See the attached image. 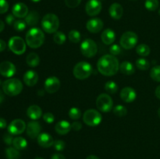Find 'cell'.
<instances>
[{
    "mask_svg": "<svg viewBox=\"0 0 160 159\" xmlns=\"http://www.w3.org/2000/svg\"><path fill=\"white\" fill-rule=\"evenodd\" d=\"M97 68L103 76H112L117 74L120 70V63L118 59L112 55H105L98 59Z\"/></svg>",
    "mask_w": 160,
    "mask_h": 159,
    "instance_id": "1",
    "label": "cell"
},
{
    "mask_svg": "<svg viewBox=\"0 0 160 159\" xmlns=\"http://www.w3.org/2000/svg\"><path fill=\"white\" fill-rule=\"evenodd\" d=\"M45 41V34L43 31L38 27H33L27 32L25 41L31 48H40Z\"/></svg>",
    "mask_w": 160,
    "mask_h": 159,
    "instance_id": "2",
    "label": "cell"
},
{
    "mask_svg": "<svg viewBox=\"0 0 160 159\" xmlns=\"http://www.w3.org/2000/svg\"><path fill=\"white\" fill-rule=\"evenodd\" d=\"M3 92L8 96H17L21 93L23 90V84L18 79L6 80L2 84Z\"/></svg>",
    "mask_w": 160,
    "mask_h": 159,
    "instance_id": "3",
    "label": "cell"
},
{
    "mask_svg": "<svg viewBox=\"0 0 160 159\" xmlns=\"http://www.w3.org/2000/svg\"><path fill=\"white\" fill-rule=\"evenodd\" d=\"M59 26V20L56 14L48 13L42 20V27L48 34H53L57 31Z\"/></svg>",
    "mask_w": 160,
    "mask_h": 159,
    "instance_id": "4",
    "label": "cell"
},
{
    "mask_svg": "<svg viewBox=\"0 0 160 159\" xmlns=\"http://www.w3.org/2000/svg\"><path fill=\"white\" fill-rule=\"evenodd\" d=\"M73 76L78 80H85L92 73V66L87 62H80L75 65L73 70Z\"/></svg>",
    "mask_w": 160,
    "mask_h": 159,
    "instance_id": "5",
    "label": "cell"
},
{
    "mask_svg": "<svg viewBox=\"0 0 160 159\" xmlns=\"http://www.w3.org/2000/svg\"><path fill=\"white\" fill-rule=\"evenodd\" d=\"M138 41L137 34L133 31H127L124 34H122L120 37V45L124 49H131L136 46Z\"/></svg>",
    "mask_w": 160,
    "mask_h": 159,
    "instance_id": "6",
    "label": "cell"
},
{
    "mask_svg": "<svg viewBox=\"0 0 160 159\" xmlns=\"http://www.w3.org/2000/svg\"><path fill=\"white\" fill-rule=\"evenodd\" d=\"M83 120L88 126H96L102 122V115L95 109H88L83 115Z\"/></svg>",
    "mask_w": 160,
    "mask_h": 159,
    "instance_id": "7",
    "label": "cell"
},
{
    "mask_svg": "<svg viewBox=\"0 0 160 159\" xmlns=\"http://www.w3.org/2000/svg\"><path fill=\"white\" fill-rule=\"evenodd\" d=\"M9 48L14 54L20 55L26 51V41L22 37L14 36L9 39Z\"/></svg>",
    "mask_w": 160,
    "mask_h": 159,
    "instance_id": "8",
    "label": "cell"
},
{
    "mask_svg": "<svg viewBox=\"0 0 160 159\" xmlns=\"http://www.w3.org/2000/svg\"><path fill=\"white\" fill-rule=\"evenodd\" d=\"M81 52L84 56L87 58L94 57L97 54L98 51V46L95 43V41L92 39H85L82 43L81 44Z\"/></svg>",
    "mask_w": 160,
    "mask_h": 159,
    "instance_id": "9",
    "label": "cell"
},
{
    "mask_svg": "<svg viewBox=\"0 0 160 159\" xmlns=\"http://www.w3.org/2000/svg\"><path fill=\"white\" fill-rule=\"evenodd\" d=\"M113 101L111 97L107 94H101L97 98L96 106L99 111L102 112H109L112 110Z\"/></svg>",
    "mask_w": 160,
    "mask_h": 159,
    "instance_id": "10",
    "label": "cell"
},
{
    "mask_svg": "<svg viewBox=\"0 0 160 159\" xmlns=\"http://www.w3.org/2000/svg\"><path fill=\"white\" fill-rule=\"evenodd\" d=\"M26 123L24 121L20 118L14 119L10 123V124L8 126V132L12 135H20L23 133L26 129Z\"/></svg>",
    "mask_w": 160,
    "mask_h": 159,
    "instance_id": "11",
    "label": "cell"
},
{
    "mask_svg": "<svg viewBox=\"0 0 160 159\" xmlns=\"http://www.w3.org/2000/svg\"><path fill=\"white\" fill-rule=\"evenodd\" d=\"M102 3L99 0H88L86 3V13L90 17H95L100 13L102 10Z\"/></svg>",
    "mask_w": 160,
    "mask_h": 159,
    "instance_id": "12",
    "label": "cell"
},
{
    "mask_svg": "<svg viewBox=\"0 0 160 159\" xmlns=\"http://www.w3.org/2000/svg\"><path fill=\"white\" fill-rule=\"evenodd\" d=\"M60 80L56 76H50L45 81V90L49 94H54L60 88Z\"/></svg>",
    "mask_w": 160,
    "mask_h": 159,
    "instance_id": "13",
    "label": "cell"
},
{
    "mask_svg": "<svg viewBox=\"0 0 160 159\" xmlns=\"http://www.w3.org/2000/svg\"><path fill=\"white\" fill-rule=\"evenodd\" d=\"M17 72L15 65L9 61H4L0 63V74L5 77H11Z\"/></svg>",
    "mask_w": 160,
    "mask_h": 159,
    "instance_id": "14",
    "label": "cell"
},
{
    "mask_svg": "<svg viewBox=\"0 0 160 159\" xmlns=\"http://www.w3.org/2000/svg\"><path fill=\"white\" fill-rule=\"evenodd\" d=\"M104 23L101 19L98 18H92L89 20L86 23V27L87 30L91 33L93 34H97L100 32L102 30Z\"/></svg>",
    "mask_w": 160,
    "mask_h": 159,
    "instance_id": "15",
    "label": "cell"
},
{
    "mask_svg": "<svg viewBox=\"0 0 160 159\" xmlns=\"http://www.w3.org/2000/svg\"><path fill=\"white\" fill-rule=\"evenodd\" d=\"M41 129H42V126L38 122H30V123H28L26 128L27 134L30 138L35 139L41 133Z\"/></svg>",
    "mask_w": 160,
    "mask_h": 159,
    "instance_id": "16",
    "label": "cell"
},
{
    "mask_svg": "<svg viewBox=\"0 0 160 159\" xmlns=\"http://www.w3.org/2000/svg\"><path fill=\"white\" fill-rule=\"evenodd\" d=\"M137 93L132 87H126L120 91V98L123 101L127 103H131L136 99Z\"/></svg>",
    "mask_w": 160,
    "mask_h": 159,
    "instance_id": "17",
    "label": "cell"
},
{
    "mask_svg": "<svg viewBox=\"0 0 160 159\" xmlns=\"http://www.w3.org/2000/svg\"><path fill=\"white\" fill-rule=\"evenodd\" d=\"M37 140L38 143L42 147L44 148H48L53 146L55 142L52 137L50 134L47 133V132H41L38 135V137H37Z\"/></svg>",
    "mask_w": 160,
    "mask_h": 159,
    "instance_id": "18",
    "label": "cell"
},
{
    "mask_svg": "<svg viewBox=\"0 0 160 159\" xmlns=\"http://www.w3.org/2000/svg\"><path fill=\"white\" fill-rule=\"evenodd\" d=\"M12 12L15 17L24 18L28 14V7L23 2L16 3L12 9Z\"/></svg>",
    "mask_w": 160,
    "mask_h": 159,
    "instance_id": "19",
    "label": "cell"
},
{
    "mask_svg": "<svg viewBox=\"0 0 160 159\" xmlns=\"http://www.w3.org/2000/svg\"><path fill=\"white\" fill-rule=\"evenodd\" d=\"M23 82L28 87H34L38 81V75L34 70H28L23 75Z\"/></svg>",
    "mask_w": 160,
    "mask_h": 159,
    "instance_id": "20",
    "label": "cell"
},
{
    "mask_svg": "<svg viewBox=\"0 0 160 159\" xmlns=\"http://www.w3.org/2000/svg\"><path fill=\"white\" fill-rule=\"evenodd\" d=\"M109 12L110 17L114 20H120L123 14V6L120 3H112L109 9Z\"/></svg>",
    "mask_w": 160,
    "mask_h": 159,
    "instance_id": "21",
    "label": "cell"
},
{
    "mask_svg": "<svg viewBox=\"0 0 160 159\" xmlns=\"http://www.w3.org/2000/svg\"><path fill=\"white\" fill-rule=\"evenodd\" d=\"M71 125L66 120L58 122L55 126V130L59 135H66L71 130Z\"/></svg>",
    "mask_w": 160,
    "mask_h": 159,
    "instance_id": "22",
    "label": "cell"
},
{
    "mask_svg": "<svg viewBox=\"0 0 160 159\" xmlns=\"http://www.w3.org/2000/svg\"><path fill=\"white\" fill-rule=\"evenodd\" d=\"M27 115L31 119L37 120L42 117V110L38 105L37 104H33L31 105L27 110Z\"/></svg>",
    "mask_w": 160,
    "mask_h": 159,
    "instance_id": "23",
    "label": "cell"
},
{
    "mask_svg": "<svg viewBox=\"0 0 160 159\" xmlns=\"http://www.w3.org/2000/svg\"><path fill=\"white\" fill-rule=\"evenodd\" d=\"M101 39L103 43L106 44V45H112L115 41L116 39L115 32L112 29H109V28L106 29L102 33Z\"/></svg>",
    "mask_w": 160,
    "mask_h": 159,
    "instance_id": "24",
    "label": "cell"
},
{
    "mask_svg": "<svg viewBox=\"0 0 160 159\" xmlns=\"http://www.w3.org/2000/svg\"><path fill=\"white\" fill-rule=\"evenodd\" d=\"M40 19V15L37 11H31L25 17V22L28 26H34L37 24Z\"/></svg>",
    "mask_w": 160,
    "mask_h": 159,
    "instance_id": "25",
    "label": "cell"
},
{
    "mask_svg": "<svg viewBox=\"0 0 160 159\" xmlns=\"http://www.w3.org/2000/svg\"><path fill=\"white\" fill-rule=\"evenodd\" d=\"M120 70L125 75H132L135 72V68L131 62L124 61L120 65Z\"/></svg>",
    "mask_w": 160,
    "mask_h": 159,
    "instance_id": "26",
    "label": "cell"
},
{
    "mask_svg": "<svg viewBox=\"0 0 160 159\" xmlns=\"http://www.w3.org/2000/svg\"><path fill=\"white\" fill-rule=\"evenodd\" d=\"M26 62L29 66L36 67L40 63V58L36 53L31 52L27 56Z\"/></svg>",
    "mask_w": 160,
    "mask_h": 159,
    "instance_id": "27",
    "label": "cell"
},
{
    "mask_svg": "<svg viewBox=\"0 0 160 159\" xmlns=\"http://www.w3.org/2000/svg\"><path fill=\"white\" fill-rule=\"evenodd\" d=\"M12 146L17 149L18 151H21V150L25 149L28 146V142H27L26 139H24L22 137H17L13 139L12 141Z\"/></svg>",
    "mask_w": 160,
    "mask_h": 159,
    "instance_id": "28",
    "label": "cell"
},
{
    "mask_svg": "<svg viewBox=\"0 0 160 159\" xmlns=\"http://www.w3.org/2000/svg\"><path fill=\"white\" fill-rule=\"evenodd\" d=\"M6 156L7 159H19L20 154L17 149L13 147H9L6 149Z\"/></svg>",
    "mask_w": 160,
    "mask_h": 159,
    "instance_id": "29",
    "label": "cell"
},
{
    "mask_svg": "<svg viewBox=\"0 0 160 159\" xmlns=\"http://www.w3.org/2000/svg\"><path fill=\"white\" fill-rule=\"evenodd\" d=\"M150 48L145 44H141V45H138L137 48H136V52L141 56H148L150 54Z\"/></svg>",
    "mask_w": 160,
    "mask_h": 159,
    "instance_id": "30",
    "label": "cell"
},
{
    "mask_svg": "<svg viewBox=\"0 0 160 159\" xmlns=\"http://www.w3.org/2000/svg\"><path fill=\"white\" fill-rule=\"evenodd\" d=\"M136 66L141 70H148L150 67V62L144 58H140L136 61Z\"/></svg>",
    "mask_w": 160,
    "mask_h": 159,
    "instance_id": "31",
    "label": "cell"
},
{
    "mask_svg": "<svg viewBox=\"0 0 160 159\" xmlns=\"http://www.w3.org/2000/svg\"><path fill=\"white\" fill-rule=\"evenodd\" d=\"M68 38L73 43H78V42H80V41L81 39V33L78 31H77V30H71L69 32Z\"/></svg>",
    "mask_w": 160,
    "mask_h": 159,
    "instance_id": "32",
    "label": "cell"
},
{
    "mask_svg": "<svg viewBox=\"0 0 160 159\" xmlns=\"http://www.w3.org/2000/svg\"><path fill=\"white\" fill-rule=\"evenodd\" d=\"M105 90L109 94H116L118 90V85L114 81L109 80L105 84Z\"/></svg>",
    "mask_w": 160,
    "mask_h": 159,
    "instance_id": "33",
    "label": "cell"
},
{
    "mask_svg": "<svg viewBox=\"0 0 160 159\" xmlns=\"http://www.w3.org/2000/svg\"><path fill=\"white\" fill-rule=\"evenodd\" d=\"M53 41L58 45H62L67 41V37L64 33L61 32V31H56L53 36Z\"/></svg>",
    "mask_w": 160,
    "mask_h": 159,
    "instance_id": "34",
    "label": "cell"
},
{
    "mask_svg": "<svg viewBox=\"0 0 160 159\" xmlns=\"http://www.w3.org/2000/svg\"><path fill=\"white\" fill-rule=\"evenodd\" d=\"M150 76L153 80L160 82V65H156L152 68L150 71Z\"/></svg>",
    "mask_w": 160,
    "mask_h": 159,
    "instance_id": "35",
    "label": "cell"
},
{
    "mask_svg": "<svg viewBox=\"0 0 160 159\" xmlns=\"http://www.w3.org/2000/svg\"><path fill=\"white\" fill-rule=\"evenodd\" d=\"M113 113L117 116L123 117L127 115L128 110H127L126 107H124L123 105H121V104H119V105H117L113 108Z\"/></svg>",
    "mask_w": 160,
    "mask_h": 159,
    "instance_id": "36",
    "label": "cell"
},
{
    "mask_svg": "<svg viewBox=\"0 0 160 159\" xmlns=\"http://www.w3.org/2000/svg\"><path fill=\"white\" fill-rule=\"evenodd\" d=\"M159 1L158 0H146L145 2V6L148 10L155 11L159 7Z\"/></svg>",
    "mask_w": 160,
    "mask_h": 159,
    "instance_id": "37",
    "label": "cell"
},
{
    "mask_svg": "<svg viewBox=\"0 0 160 159\" xmlns=\"http://www.w3.org/2000/svg\"><path fill=\"white\" fill-rule=\"evenodd\" d=\"M69 117H70L71 119L73 120H77L79 119L81 116V109H79L78 108H71L69 111Z\"/></svg>",
    "mask_w": 160,
    "mask_h": 159,
    "instance_id": "38",
    "label": "cell"
},
{
    "mask_svg": "<svg viewBox=\"0 0 160 159\" xmlns=\"http://www.w3.org/2000/svg\"><path fill=\"white\" fill-rule=\"evenodd\" d=\"M27 26V23L25 22V20H16L15 23H13V27L14 29L17 31H23V30H25Z\"/></svg>",
    "mask_w": 160,
    "mask_h": 159,
    "instance_id": "39",
    "label": "cell"
},
{
    "mask_svg": "<svg viewBox=\"0 0 160 159\" xmlns=\"http://www.w3.org/2000/svg\"><path fill=\"white\" fill-rule=\"evenodd\" d=\"M53 147H54V149L57 151H63L64 148H65L66 144L64 143L63 140H56L54 142V144H53Z\"/></svg>",
    "mask_w": 160,
    "mask_h": 159,
    "instance_id": "40",
    "label": "cell"
},
{
    "mask_svg": "<svg viewBox=\"0 0 160 159\" xmlns=\"http://www.w3.org/2000/svg\"><path fill=\"white\" fill-rule=\"evenodd\" d=\"M43 119L45 123L51 124L55 121V116L51 112H46L43 115Z\"/></svg>",
    "mask_w": 160,
    "mask_h": 159,
    "instance_id": "41",
    "label": "cell"
},
{
    "mask_svg": "<svg viewBox=\"0 0 160 159\" xmlns=\"http://www.w3.org/2000/svg\"><path fill=\"white\" fill-rule=\"evenodd\" d=\"M9 9V3L6 0H0V14L6 13Z\"/></svg>",
    "mask_w": 160,
    "mask_h": 159,
    "instance_id": "42",
    "label": "cell"
},
{
    "mask_svg": "<svg viewBox=\"0 0 160 159\" xmlns=\"http://www.w3.org/2000/svg\"><path fill=\"white\" fill-rule=\"evenodd\" d=\"M81 2V0H65V3L67 7L69 8H76L78 7Z\"/></svg>",
    "mask_w": 160,
    "mask_h": 159,
    "instance_id": "43",
    "label": "cell"
},
{
    "mask_svg": "<svg viewBox=\"0 0 160 159\" xmlns=\"http://www.w3.org/2000/svg\"><path fill=\"white\" fill-rule=\"evenodd\" d=\"M109 52L112 55H117L120 54L121 52V48H120V45H112V46L109 48Z\"/></svg>",
    "mask_w": 160,
    "mask_h": 159,
    "instance_id": "44",
    "label": "cell"
},
{
    "mask_svg": "<svg viewBox=\"0 0 160 159\" xmlns=\"http://www.w3.org/2000/svg\"><path fill=\"white\" fill-rule=\"evenodd\" d=\"M13 137L11 133H9V132H6L3 136V141L5 142V143L7 145H11L12 144V141H13Z\"/></svg>",
    "mask_w": 160,
    "mask_h": 159,
    "instance_id": "45",
    "label": "cell"
},
{
    "mask_svg": "<svg viewBox=\"0 0 160 159\" xmlns=\"http://www.w3.org/2000/svg\"><path fill=\"white\" fill-rule=\"evenodd\" d=\"M15 16L13 14H9L6 17V22L8 25H12L15 23Z\"/></svg>",
    "mask_w": 160,
    "mask_h": 159,
    "instance_id": "46",
    "label": "cell"
},
{
    "mask_svg": "<svg viewBox=\"0 0 160 159\" xmlns=\"http://www.w3.org/2000/svg\"><path fill=\"white\" fill-rule=\"evenodd\" d=\"M81 128H82V125L79 122H74V123H72L71 125V129H73L74 131H79L81 130Z\"/></svg>",
    "mask_w": 160,
    "mask_h": 159,
    "instance_id": "47",
    "label": "cell"
},
{
    "mask_svg": "<svg viewBox=\"0 0 160 159\" xmlns=\"http://www.w3.org/2000/svg\"><path fill=\"white\" fill-rule=\"evenodd\" d=\"M51 159H66V157H64V155H62V154L56 153V154H52Z\"/></svg>",
    "mask_w": 160,
    "mask_h": 159,
    "instance_id": "48",
    "label": "cell"
},
{
    "mask_svg": "<svg viewBox=\"0 0 160 159\" xmlns=\"http://www.w3.org/2000/svg\"><path fill=\"white\" fill-rule=\"evenodd\" d=\"M7 126V122L5 118H0V129H5Z\"/></svg>",
    "mask_w": 160,
    "mask_h": 159,
    "instance_id": "49",
    "label": "cell"
},
{
    "mask_svg": "<svg viewBox=\"0 0 160 159\" xmlns=\"http://www.w3.org/2000/svg\"><path fill=\"white\" fill-rule=\"evenodd\" d=\"M6 48V43L3 40L0 39V52L3 51Z\"/></svg>",
    "mask_w": 160,
    "mask_h": 159,
    "instance_id": "50",
    "label": "cell"
},
{
    "mask_svg": "<svg viewBox=\"0 0 160 159\" xmlns=\"http://www.w3.org/2000/svg\"><path fill=\"white\" fill-rule=\"evenodd\" d=\"M155 94H156V96L157 97V98H159V99L160 100V85L158 86V87H156Z\"/></svg>",
    "mask_w": 160,
    "mask_h": 159,
    "instance_id": "51",
    "label": "cell"
},
{
    "mask_svg": "<svg viewBox=\"0 0 160 159\" xmlns=\"http://www.w3.org/2000/svg\"><path fill=\"white\" fill-rule=\"evenodd\" d=\"M4 94H5L4 92H2L1 90H0V104L4 101V98H5Z\"/></svg>",
    "mask_w": 160,
    "mask_h": 159,
    "instance_id": "52",
    "label": "cell"
},
{
    "mask_svg": "<svg viewBox=\"0 0 160 159\" xmlns=\"http://www.w3.org/2000/svg\"><path fill=\"white\" fill-rule=\"evenodd\" d=\"M4 28H5L4 23H3V22L0 20V32H2V31H3V30H4Z\"/></svg>",
    "mask_w": 160,
    "mask_h": 159,
    "instance_id": "53",
    "label": "cell"
},
{
    "mask_svg": "<svg viewBox=\"0 0 160 159\" xmlns=\"http://www.w3.org/2000/svg\"><path fill=\"white\" fill-rule=\"evenodd\" d=\"M86 159H99V157H98L95 155H89Z\"/></svg>",
    "mask_w": 160,
    "mask_h": 159,
    "instance_id": "54",
    "label": "cell"
},
{
    "mask_svg": "<svg viewBox=\"0 0 160 159\" xmlns=\"http://www.w3.org/2000/svg\"><path fill=\"white\" fill-rule=\"evenodd\" d=\"M32 2H40L41 0H31Z\"/></svg>",
    "mask_w": 160,
    "mask_h": 159,
    "instance_id": "55",
    "label": "cell"
},
{
    "mask_svg": "<svg viewBox=\"0 0 160 159\" xmlns=\"http://www.w3.org/2000/svg\"><path fill=\"white\" fill-rule=\"evenodd\" d=\"M158 115H159V117L160 118V108H159V110H158Z\"/></svg>",
    "mask_w": 160,
    "mask_h": 159,
    "instance_id": "56",
    "label": "cell"
},
{
    "mask_svg": "<svg viewBox=\"0 0 160 159\" xmlns=\"http://www.w3.org/2000/svg\"><path fill=\"white\" fill-rule=\"evenodd\" d=\"M34 159H44V158H42V157H36V158H34Z\"/></svg>",
    "mask_w": 160,
    "mask_h": 159,
    "instance_id": "57",
    "label": "cell"
},
{
    "mask_svg": "<svg viewBox=\"0 0 160 159\" xmlns=\"http://www.w3.org/2000/svg\"><path fill=\"white\" fill-rule=\"evenodd\" d=\"M159 16H160V9H159Z\"/></svg>",
    "mask_w": 160,
    "mask_h": 159,
    "instance_id": "58",
    "label": "cell"
},
{
    "mask_svg": "<svg viewBox=\"0 0 160 159\" xmlns=\"http://www.w3.org/2000/svg\"><path fill=\"white\" fill-rule=\"evenodd\" d=\"M0 85H1V80H0Z\"/></svg>",
    "mask_w": 160,
    "mask_h": 159,
    "instance_id": "59",
    "label": "cell"
},
{
    "mask_svg": "<svg viewBox=\"0 0 160 159\" xmlns=\"http://www.w3.org/2000/svg\"><path fill=\"white\" fill-rule=\"evenodd\" d=\"M131 1H136V0H131Z\"/></svg>",
    "mask_w": 160,
    "mask_h": 159,
    "instance_id": "60",
    "label": "cell"
}]
</instances>
